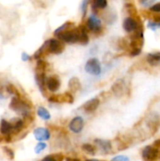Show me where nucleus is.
I'll list each match as a JSON object with an SVG mask.
<instances>
[{"instance_id": "nucleus-1", "label": "nucleus", "mask_w": 160, "mask_h": 161, "mask_svg": "<svg viewBox=\"0 0 160 161\" xmlns=\"http://www.w3.org/2000/svg\"><path fill=\"white\" fill-rule=\"evenodd\" d=\"M9 108L11 110L23 115L25 113H26L29 110H32L33 108V104L32 102L26 98V97H23L21 96H13L10 103H9Z\"/></svg>"}, {"instance_id": "nucleus-2", "label": "nucleus", "mask_w": 160, "mask_h": 161, "mask_svg": "<svg viewBox=\"0 0 160 161\" xmlns=\"http://www.w3.org/2000/svg\"><path fill=\"white\" fill-rule=\"evenodd\" d=\"M65 48L64 42H62L58 39H49L43 42V44L41 46L40 51L41 52L42 56L45 54H54V55H59L63 52Z\"/></svg>"}, {"instance_id": "nucleus-3", "label": "nucleus", "mask_w": 160, "mask_h": 161, "mask_svg": "<svg viewBox=\"0 0 160 161\" xmlns=\"http://www.w3.org/2000/svg\"><path fill=\"white\" fill-rule=\"evenodd\" d=\"M58 40H60L64 43H78L79 33L77 27H72L57 36Z\"/></svg>"}, {"instance_id": "nucleus-4", "label": "nucleus", "mask_w": 160, "mask_h": 161, "mask_svg": "<svg viewBox=\"0 0 160 161\" xmlns=\"http://www.w3.org/2000/svg\"><path fill=\"white\" fill-rule=\"evenodd\" d=\"M85 71L91 75H99L102 72V67L99 59L96 58H90L85 64Z\"/></svg>"}, {"instance_id": "nucleus-5", "label": "nucleus", "mask_w": 160, "mask_h": 161, "mask_svg": "<svg viewBox=\"0 0 160 161\" xmlns=\"http://www.w3.org/2000/svg\"><path fill=\"white\" fill-rule=\"evenodd\" d=\"M48 101L50 103H56V104H63V103L73 104L74 101V97L73 93L67 92L62 94H52L51 96L48 97Z\"/></svg>"}, {"instance_id": "nucleus-6", "label": "nucleus", "mask_w": 160, "mask_h": 161, "mask_svg": "<svg viewBox=\"0 0 160 161\" xmlns=\"http://www.w3.org/2000/svg\"><path fill=\"white\" fill-rule=\"evenodd\" d=\"M87 29H89L91 32H99L102 28V23L101 20L97 17L96 14H91L88 21H87V25H86Z\"/></svg>"}, {"instance_id": "nucleus-7", "label": "nucleus", "mask_w": 160, "mask_h": 161, "mask_svg": "<svg viewBox=\"0 0 160 161\" xmlns=\"http://www.w3.org/2000/svg\"><path fill=\"white\" fill-rule=\"evenodd\" d=\"M158 150L154 146H146L141 153L142 158L145 161H154L156 160L158 157Z\"/></svg>"}, {"instance_id": "nucleus-8", "label": "nucleus", "mask_w": 160, "mask_h": 161, "mask_svg": "<svg viewBox=\"0 0 160 161\" xmlns=\"http://www.w3.org/2000/svg\"><path fill=\"white\" fill-rule=\"evenodd\" d=\"M84 128V120L80 116H76L71 120L69 123V129L74 133H80Z\"/></svg>"}, {"instance_id": "nucleus-9", "label": "nucleus", "mask_w": 160, "mask_h": 161, "mask_svg": "<svg viewBox=\"0 0 160 161\" xmlns=\"http://www.w3.org/2000/svg\"><path fill=\"white\" fill-rule=\"evenodd\" d=\"M125 89H126V85L124 79L116 80L111 87V91L113 94L117 97H122L125 93Z\"/></svg>"}, {"instance_id": "nucleus-10", "label": "nucleus", "mask_w": 160, "mask_h": 161, "mask_svg": "<svg viewBox=\"0 0 160 161\" xmlns=\"http://www.w3.org/2000/svg\"><path fill=\"white\" fill-rule=\"evenodd\" d=\"M45 86L51 92H56L60 88V80L57 75H51L46 78Z\"/></svg>"}, {"instance_id": "nucleus-11", "label": "nucleus", "mask_w": 160, "mask_h": 161, "mask_svg": "<svg viewBox=\"0 0 160 161\" xmlns=\"http://www.w3.org/2000/svg\"><path fill=\"white\" fill-rule=\"evenodd\" d=\"M139 26V24L137 22V20L134 18V17H126L124 20V23H123V27L124 29L125 32L127 33H134L135 30L138 28Z\"/></svg>"}, {"instance_id": "nucleus-12", "label": "nucleus", "mask_w": 160, "mask_h": 161, "mask_svg": "<svg viewBox=\"0 0 160 161\" xmlns=\"http://www.w3.org/2000/svg\"><path fill=\"white\" fill-rule=\"evenodd\" d=\"M35 139L38 142H44V141H48L50 140L51 134L49 132V130L45 127H38L34 130L33 132Z\"/></svg>"}, {"instance_id": "nucleus-13", "label": "nucleus", "mask_w": 160, "mask_h": 161, "mask_svg": "<svg viewBox=\"0 0 160 161\" xmlns=\"http://www.w3.org/2000/svg\"><path fill=\"white\" fill-rule=\"evenodd\" d=\"M95 146L100 149L101 152L104 154H108L112 150V144L110 141L108 140H102V139H95L94 140Z\"/></svg>"}, {"instance_id": "nucleus-14", "label": "nucleus", "mask_w": 160, "mask_h": 161, "mask_svg": "<svg viewBox=\"0 0 160 161\" xmlns=\"http://www.w3.org/2000/svg\"><path fill=\"white\" fill-rule=\"evenodd\" d=\"M100 106V100L98 98H92L90 99L89 101H87L84 105H83V109L86 113L90 114L94 112Z\"/></svg>"}, {"instance_id": "nucleus-15", "label": "nucleus", "mask_w": 160, "mask_h": 161, "mask_svg": "<svg viewBox=\"0 0 160 161\" xmlns=\"http://www.w3.org/2000/svg\"><path fill=\"white\" fill-rule=\"evenodd\" d=\"M9 123L11 125L12 132L14 134H18L20 132H23V130L26 127L23 119H20V118H13Z\"/></svg>"}, {"instance_id": "nucleus-16", "label": "nucleus", "mask_w": 160, "mask_h": 161, "mask_svg": "<svg viewBox=\"0 0 160 161\" xmlns=\"http://www.w3.org/2000/svg\"><path fill=\"white\" fill-rule=\"evenodd\" d=\"M35 80H36V83H37L40 91L41 92V93L43 95H45V90H46V86H45V81H46L45 73H36L35 74Z\"/></svg>"}, {"instance_id": "nucleus-17", "label": "nucleus", "mask_w": 160, "mask_h": 161, "mask_svg": "<svg viewBox=\"0 0 160 161\" xmlns=\"http://www.w3.org/2000/svg\"><path fill=\"white\" fill-rule=\"evenodd\" d=\"M78 28V33H79V39H78V43L82 45H87L90 42V38L88 35V29L85 25H80L77 27Z\"/></svg>"}, {"instance_id": "nucleus-18", "label": "nucleus", "mask_w": 160, "mask_h": 161, "mask_svg": "<svg viewBox=\"0 0 160 161\" xmlns=\"http://www.w3.org/2000/svg\"><path fill=\"white\" fill-rule=\"evenodd\" d=\"M68 86H69V91L71 93H75L81 90V82L79 78L77 77H72L69 80Z\"/></svg>"}, {"instance_id": "nucleus-19", "label": "nucleus", "mask_w": 160, "mask_h": 161, "mask_svg": "<svg viewBox=\"0 0 160 161\" xmlns=\"http://www.w3.org/2000/svg\"><path fill=\"white\" fill-rule=\"evenodd\" d=\"M0 133L3 135V136H7V135H12L13 132H12V127H11V125L8 121L3 119L1 120V123H0Z\"/></svg>"}, {"instance_id": "nucleus-20", "label": "nucleus", "mask_w": 160, "mask_h": 161, "mask_svg": "<svg viewBox=\"0 0 160 161\" xmlns=\"http://www.w3.org/2000/svg\"><path fill=\"white\" fill-rule=\"evenodd\" d=\"M147 62L151 66H158L160 65V54L159 53H152L147 56Z\"/></svg>"}, {"instance_id": "nucleus-21", "label": "nucleus", "mask_w": 160, "mask_h": 161, "mask_svg": "<svg viewBox=\"0 0 160 161\" xmlns=\"http://www.w3.org/2000/svg\"><path fill=\"white\" fill-rule=\"evenodd\" d=\"M72 27H74V23H72V22H66V23H64L62 25H60V26H58L55 31H54V35L57 37L58 34H60V33H62V32H64V31H66V30H68V29H70V28H72Z\"/></svg>"}, {"instance_id": "nucleus-22", "label": "nucleus", "mask_w": 160, "mask_h": 161, "mask_svg": "<svg viewBox=\"0 0 160 161\" xmlns=\"http://www.w3.org/2000/svg\"><path fill=\"white\" fill-rule=\"evenodd\" d=\"M37 114H38V116H39L41 119H42V120H44V121H48V120L51 119V114H50V112H49L45 108H43V107H39V108H38V109H37Z\"/></svg>"}, {"instance_id": "nucleus-23", "label": "nucleus", "mask_w": 160, "mask_h": 161, "mask_svg": "<svg viewBox=\"0 0 160 161\" xmlns=\"http://www.w3.org/2000/svg\"><path fill=\"white\" fill-rule=\"evenodd\" d=\"M81 148L84 152H86L89 155H95L97 152V147L91 143H84V144H82Z\"/></svg>"}, {"instance_id": "nucleus-24", "label": "nucleus", "mask_w": 160, "mask_h": 161, "mask_svg": "<svg viewBox=\"0 0 160 161\" xmlns=\"http://www.w3.org/2000/svg\"><path fill=\"white\" fill-rule=\"evenodd\" d=\"M48 67V63L42 59H39L36 65V73H45Z\"/></svg>"}, {"instance_id": "nucleus-25", "label": "nucleus", "mask_w": 160, "mask_h": 161, "mask_svg": "<svg viewBox=\"0 0 160 161\" xmlns=\"http://www.w3.org/2000/svg\"><path fill=\"white\" fill-rule=\"evenodd\" d=\"M6 89H7V92H8L9 94H12V95L18 96V97L22 95V94L20 93V92L18 91V89H17L14 85H12V84H8L7 87H6Z\"/></svg>"}, {"instance_id": "nucleus-26", "label": "nucleus", "mask_w": 160, "mask_h": 161, "mask_svg": "<svg viewBox=\"0 0 160 161\" xmlns=\"http://www.w3.org/2000/svg\"><path fill=\"white\" fill-rule=\"evenodd\" d=\"M93 8L104 9L108 7V0H93Z\"/></svg>"}, {"instance_id": "nucleus-27", "label": "nucleus", "mask_w": 160, "mask_h": 161, "mask_svg": "<svg viewBox=\"0 0 160 161\" xmlns=\"http://www.w3.org/2000/svg\"><path fill=\"white\" fill-rule=\"evenodd\" d=\"M3 151H4V154H6V156L8 158V159L12 160L14 158V152L11 148H9L8 146H4Z\"/></svg>"}, {"instance_id": "nucleus-28", "label": "nucleus", "mask_w": 160, "mask_h": 161, "mask_svg": "<svg viewBox=\"0 0 160 161\" xmlns=\"http://www.w3.org/2000/svg\"><path fill=\"white\" fill-rule=\"evenodd\" d=\"M90 0H82V3L80 5V9H81V13L82 16L85 17L87 14V9H88V6H89Z\"/></svg>"}, {"instance_id": "nucleus-29", "label": "nucleus", "mask_w": 160, "mask_h": 161, "mask_svg": "<svg viewBox=\"0 0 160 161\" xmlns=\"http://www.w3.org/2000/svg\"><path fill=\"white\" fill-rule=\"evenodd\" d=\"M47 147L46 143H44L43 142H39V143L35 146V153L36 154H40L41 153L43 150H45Z\"/></svg>"}, {"instance_id": "nucleus-30", "label": "nucleus", "mask_w": 160, "mask_h": 161, "mask_svg": "<svg viewBox=\"0 0 160 161\" xmlns=\"http://www.w3.org/2000/svg\"><path fill=\"white\" fill-rule=\"evenodd\" d=\"M148 27H150L152 30H157V28L160 27V22H157V21L150 22V23H148Z\"/></svg>"}, {"instance_id": "nucleus-31", "label": "nucleus", "mask_w": 160, "mask_h": 161, "mask_svg": "<svg viewBox=\"0 0 160 161\" xmlns=\"http://www.w3.org/2000/svg\"><path fill=\"white\" fill-rule=\"evenodd\" d=\"M156 0H140V3L143 7H151Z\"/></svg>"}, {"instance_id": "nucleus-32", "label": "nucleus", "mask_w": 160, "mask_h": 161, "mask_svg": "<svg viewBox=\"0 0 160 161\" xmlns=\"http://www.w3.org/2000/svg\"><path fill=\"white\" fill-rule=\"evenodd\" d=\"M111 161H130V159L126 156H117V157L113 158Z\"/></svg>"}, {"instance_id": "nucleus-33", "label": "nucleus", "mask_w": 160, "mask_h": 161, "mask_svg": "<svg viewBox=\"0 0 160 161\" xmlns=\"http://www.w3.org/2000/svg\"><path fill=\"white\" fill-rule=\"evenodd\" d=\"M150 9L154 12H160V2L155 4V5H152L150 7Z\"/></svg>"}, {"instance_id": "nucleus-34", "label": "nucleus", "mask_w": 160, "mask_h": 161, "mask_svg": "<svg viewBox=\"0 0 160 161\" xmlns=\"http://www.w3.org/2000/svg\"><path fill=\"white\" fill-rule=\"evenodd\" d=\"M53 156H54V158H56V160L57 161H63L65 159L63 154H61V153H56V154H54Z\"/></svg>"}, {"instance_id": "nucleus-35", "label": "nucleus", "mask_w": 160, "mask_h": 161, "mask_svg": "<svg viewBox=\"0 0 160 161\" xmlns=\"http://www.w3.org/2000/svg\"><path fill=\"white\" fill-rule=\"evenodd\" d=\"M21 58H22V60H23V61H28V60L31 58V57H30L26 52H23Z\"/></svg>"}, {"instance_id": "nucleus-36", "label": "nucleus", "mask_w": 160, "mask_h": 161, "mask_svg": "<svg viewBox=\"0 0 160 161\" xmlns=\"http://www.w3.org/2000/svg\"><path fill=\"white\" fill-rule=\"evenodd\" d=\"M41 161H57L56 160V158H54V156L53 155H49V156H46L45 158H43Z\"/></svg>"}, {"instance_id": "nucleus-37", "label": "nucleus", "mask_w": 160, "mask_h": 161, "mask_svg": "<svg viewBox=\"0 0 160 161\" xmlns=\"http://www.w3.org/2000/svg\"><path fill=\"white\" fill-rule=\"evenodd\" d=\"M155 147L158 150V152L160 151V140L159 141H157V142H155Z\"/></svg>"}, {"instance_id": "nucleus-38", "label": "nucleus", "mask_w": 160, "mask_h": 161, "mask_svg": "<svg viewBox=\"0 0 160 161\" xmlns=\"http://www.w3.org/2000/svg\"><path fill=\"white\" fill-rule=\"evenodd\" d=\"M67 161H81L79 158H66Z\"/></svg>"}, {"instance_id": "nucleus-39", "label": "nucleus", "mask_w": 160, "mask_h": 161, "mask_svg": "<svg viewBox=\"0 0 160 161\" xmlns=\"http://www.w3.org/2000/svg\"><path fill=\"white\" fill-rule=\"evenodd\" d=\"M2 142H4V136L0 133V143H1Z\"/></svg>"}, {"instance_id": "nucleus-40", "label": "nucleus", "mask_w": 160, "mask_h": 161, "mask_svg": "<svg viewBox=\"0 0 160 161\" xmlns=\"http://www.w3.org/2000/svg\"><path fill=\"white\" fill-rule=\"evenodd\" d=\"M85 161H101V160H99V159H86Z\"/></svg>"}]
</instances>
